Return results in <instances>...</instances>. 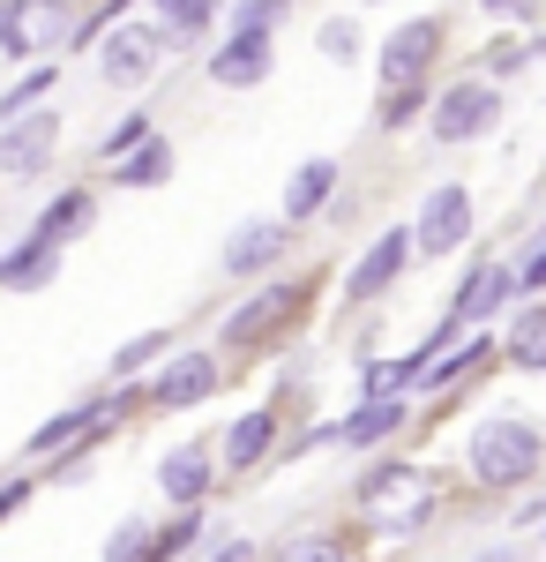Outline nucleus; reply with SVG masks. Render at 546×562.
Returning a JSON list of instances; mask_svg holds the SVG:
<instances>
[{"label":"nucleus","instance_id":"obj_1","mask_svg":"<svg viewBox=\"0 0 546 562\" xmlns=\"http://www.w3.org/2000/svg\"><path fill=\"white\" fill-rule=\"evenodd\" d=\"M442 503H450V487L412 465V458H367V473L352 480V525L360 532H382V540H420L426 525L442 518Z\"/></svg>","mask_w":546,"mask_h":562},{"label":"nucleus","instance_id":"obj_2","mask_svg":"<svg viewBox=\"0 0 546 562\" xmlns=\"http://www.w3.org/2000/svg\"><path fill=\"white\" fill-rule=\"evenodd\" d=\"M546 473V428L539 420H516V413H494L479 420L471 442H464V480L487 487V495H516Z\"/></svg>","mask_w":546,"mask_h":562},{"label":"nucleus","instance_id":"obj_3","mask_svg":"<svg viewBox=\"0 0 546 562\" xmlns=\"http://www.w3.org/2000/svg\"><path fill=\"white\" fill-rule=\"evenodd\" d=\"M307 307H315V278H270V285H254L248 301L232 307L225 323H217V352L225 360H248V352H270L277 338H293L299 323H307Z\"/></svg>","mask_w":546,"mask_h":562},{"label":"nucleus","instance_id":"obj_4","mask_svg":"<svg viewBox=\"0 0 546 562\" xmlns=\"http://www.w3.org/2000/svg\"><path fill=\"white\" fill-rule=\"evenodd\" d=\"M76 23H83V0H0V53L8 60H60L76 53Z\"/></svg>","mask_w":546,"mask_h":562},{"label":"nucleus","instance_id":"obj_5","mask_svg":"<svg viewBox=\"0 0 546 562\" xmlns=\"http://www.w3.org/2000/svg\"><path fill=\"white\" fill-rule=\"evenodd\" d=\"M502 128V83H487L479 68L471 76H450L434 113H426V143L434 150H464V143H487Z\"/></svg>","mask_w":546,"mask_h":562},{"label":"nucleus","instance_id":"obj_6","mask_svg":"<svg viewBox=\"0 0 546 562\" xmlns=\"http://www.w3.org/2000/svg\"><path fill=\"white\" fill-rule=\"evenodd\" d=\"M166 60H172V45L166 31L150 23V15H127L113 38L90 53V68H98V83L105 90H121V98H135V90H150L158 76H166Z\"/></svg>","mask_w":546,"mask_h":562},{"label":"nucleus","instance_id":"obj_7","mask_svg":"<svg viewBox=\"0 0 546 562\" xmlns=\"http://www.w3.org/2000/svg\"><path fill=\"white\" fill-rule=\"evenodd\" d=\"M412 256H420V240H412V225H382L375 240L360 248V256L344 262V278H337V293H344V307H382L397 285H405V270H412Z\"/></svg>","mask_w":546,"mask_h":562},{"label":"nucleus","instance_id":"obj_8","mask_svg":"<svg viewBox=\"0 0 546 562\" xmlns=\"http://www.w3.org/2000/svg\"><path fill=\"white\" fill-rule=\"evenodd\" d=\"M471 225H479V195H471V180H434L420 203H412V240H420L426 262L471 248Z\"/></svg>","mask_w":546,"mask_h":562},{"label":"nucleus","instance_id":"obj_9","mask_svg":"<svg viewBox=\"0 0 546 562\" xmlns=\"http://www.w3.org/2000/svg\"><path fill=\"white\" fill-rule=\"evenodd\" d=\"M232 375H240V368H225L217 346H180L143 390H150V413H195V405H211Z\"/></svg>","mask_w":546,"mask_h":562},{"label":"nucleus","instance_id":"obj_10","mask_svg":"<svg viewBox=\"0 0 546 562\" xmlns=\"http://www.w3.org/2000/svg\"><path fill=\"white\" fill-rule=\"evenodd\" d=\"M516 307H524L516 262H502V256H471V270L457 278V293H450V315H457L464 330H502Z\"/></svg>","mask_w":546,"mask_h":562},{"label":"nucleus","instance_id":"obj_11","mask_svg":"<svg viewBox=\"0 0 546 562\" xmlns=\"http://www.w3.org/2000/svg\"><path fill=\"white\" fill-rule=\"evenodd\" d=\"M442 53H450V15H412V23H397V31L382 38V53H375V76H382V90L434 83Z\"/></svg>","mask_w":546,"mask_h":562},{"label":"nucleus","instance_id":"obj_12","mask_svg":"<svg viewBox=\"0 0 546 562\" xmlns=\"http://www.w3.org/2000/svg\"><path fill=\"white\" fill-rule=\"evenodd\" d=\"M293 248H299V233L285 225V217H248V225H232L217 270H225L232 285H270V278H285Z\"/></svg>","mask_w":546,"mask_h":562},{"label":"nucleus","instance_id":"obj_13","mask_svg":"<svg viewBox=\"0 0 546 562\" xmlns=\"http://www.w3.org/2000/svg\"><path fill=\"white\" fill-rule=\"evenodd\" d=\"M225 487V465H217V435H187L158 458V495L166 510H211V495Z\"/></svg>","mask_w":546,"mask_h":562},{"label":"nucleus","instance_id":"obj_14","mask_svg":"<svg viewBox=\"0 0 546 562\" xmlns=\"http://www.w3.org/2000/svg\"><path fill=\"white\" fill-rule=\"evenodd\" d=\"M285 405H248V413H232V428H217V465L225 480H248L262 465H277V450H285Z\"/></svg>","mask_w":546,"mask_h":562},{"label":"nucleus","instance_id":"obj_15","mask_svg":"<svg viewBox=\"0 0 546 562\" xmlns=\"http://www.w3.org/2000/svg\"><path fill=\"white\" fill-rule=\"evenodd\" d=\"M60 158V105H38L23 121H0V173L8 180H38Z\"/></svg>","mask_w":546,"mask_h":562},{"label":"nucleus","instance_id":"obj_16","mask_svg":"<svg viewBox=\"0 0 546 562\" xmlns=\"http://www.w3.org/2000/svg\"><path fill=\"white\" fill-rule=\"evenodd\" d=\"M277 68V38L270 31H225V38L203 53V76L217 90H262Z\"/></svg>","mask_w":546,"mask_h":562},{"label":"nucleus","instance_id":"obj_17","mask_svg":"<svg viewBox=\"0 0 546 562\" xmlns=\"http://www.w3.org/2000/svg\"><path fill=\"white\" fill-rule=\"evenodd\" d=\"M502 368V330H471L457 352H442V360H426V383L420 397H434V405H450V397H464L471 383H487Z\"/></svg>","mask_w":546,"mask_h":562},{"label":"nucleus","instance_id":"obj_18","mask_svg":"<svg viewBox=\"0 0 546 562\" xmlns=\"http://www.w3.org/2000/svg\"><path fill=\"white\" fill-rule=\"evenodd\" d=\"M405 428H412V397H382V405L352 397V413L337 420V450H352V458H389V450L405 442Z\"/></svg>","mask_w":546,"mask_h":562},{"label":"nucleus","instance_id":"obj_19","mask_svg":"<svg viewBox=\"0 0 546 562\" xmlns=\"http://www.w3.org/2000/svg\"><path fill=\"white\" fill-rule=\"evenodd\" d=\"M344 195V166L337 158H307V166H293V180H285V225L293 233H307V225H322L330 217V203Z\"/></svg>","mask_w":546,"mask_h":562},{"label":"nucleus","instance_id":"obj_20","mask_svg":"<svg viewBox=\"0 0 546 562\" xmlns=\"http://www.w3.org/2000/svg\"><path fill=\"white\" fill-rule=\"evenodd\" d=\"M225 8L232 0H150V23L166 31L172 53H195V45L225 38Z\"/></svg>","mask_w":546,"mask_h":562},{"label":"nucleus","instance_id":"obj_21","mask_svg":"<svg viewBox=\"0 0 546 562\" xmlns=\"http://www.w3.org/2000/svg\"><path fill=\"white\" fill-rule=\"evenodd\" d=\"M426 383V352H375V360H360V375H352V397H367V405H382V397H420Z\"/></svg>","mask_w":546,"mask_h":562},{"label":"nucleus","instance_id":"obj_22","mask_svg":"<svg viewBox=\"0 0 546 562\" xmlns=\"http://www.w3.org/2000/svg\"><path fill=\"white\" fill-rule=\"evenodd\" d=\"M90 225H98V188H53V195H45V211L31 217V233H38V240H53V248L83 240Z\"/></svg>","mask_w":546,"mask_h":562},{"label":"nucleus","instance_id":"obj_23","mask_svg":"<svg viewBox=\"0 0 546 562\" xmlns=\"http://www.w3.org/2000/svg\"><path fill=\"white\" fill-rule=\"evenodd\" d=\"M270 562H360V525H299L270 548Z\"/></svg>","mask_w":546,"mask_h":562},{"label":"nucleus","instance_id":"obj_24","mask_svg":"<svg viewBox=\"0 0 546 562\" xmlns=\"http://www.w3.org/2000/svg\"><path fill=\"white\" fill-rule=\"evenodd\" d=\"M60 278V248L38 240V233H23L15 248H0V293H45Z\"/></svg>","mask_w":546,"mask_h":562},{"label":"nucleus","instance_id":"obj_25","mask_svg":"<svg viewBox=\"0 0 546 562\" xmlns=\"http://www.w3.org/2000/svg\"><path fill=\"white\" fill-rule=\"evenodd\" d=\"M502 368H516V375H546V301H524L502 323Z\"/></svg>","mask_w":546,"mask_h":562},{"label":"nucleus","instance_id":"obj_26","mask_svg":"<svg viewBox=\"0 0 546 562\" xmlns=\"http://www.w3.org/2000/svg\"><path fill=\"white\" fill-rule=\"evenodd\" d=\"M434 98H442V83H405V90H382V98H375V135H412V128H426Z\"/></svg>","mask_w":546,"mask_h":562},{"label":"nucleus","instance_id":"obj_27","mask_svg":"<svg viewBox=\"0 0 546 562\" xmlns=\"http://www.w3.org/2000/svg\"><path fill=\"white\" fill-rule=\"evenodd\" d=\"M172 330H135V338H127L121 352H113V368H105V383H150V375H158V368H166L172 360Z\"/></svg>","mask_w":546,"mask_h":562},{"label":"nucleus","instance_id":"obj_28","mask_svg":"<svg viewBox=\"0 0 546 562\" xmlns=\"http://www.w3.org/2000/svg\"><path fill=\"white\" fill-rule=\"evenodd\" d=\"M53 90H60V60H31L15 83L0 90V121H23V113H38L53 105Z\"/></svg>","mask_w":546,"mask_h":562},{"label":"nucleus","instance_id":"obj_29","mask_svg":"<svg viewBox=\"0 0 546 562\" xmlns=\"http://www.w3.org/2000/svg\"><path fill=\"white\" fill-rule=\"evenodd\" d=\"M203 532H211V510H166V525H158V540H150L143 562H187Z\"/></svg>","mask_w":546,"mask_h":562},{"label":"nucleus","instance_id":"obj_30","mask_svg":"<svg viewBox=\"0 0 546 562\" xmlns=\"http://www.w3.org/2000/svg\"><path fill=\"white\" fill-rule=\"evenodd\" d=\"M360 45H367V31H360V15H352V8H330V15L315 23V53H322L330 68H352V60H360Z\"/></svg>","mask_w":546,"mask_h":562},{"label":"nucleus","instance_id":"obj_31","mask_svg":"<svg viewBox=\"0 0 546 562\" xmlns=\"http://www.w3.org/2000/svg\"><path fill=\"white\" fill-rule=\"evenodd\" d=\"M166 180H172V135H150L135 158L113 166V188H166Z\"/></svg>","mask_w":546,"mask_h":562},{"label":"nucleus","instance_id":"obj_32","mask_svg":"<svg viewBox=\"0 0 546 562\" xmlns=\"http://www.w3.org/2000/svg\"><path fill=\"white\" fill-rule=\"evenodd\" d=\"M150 135H166L158 121H150V113H121L113 128L98 135V166H121V158H135V150H143Z\"/></svg>","mask_w":546,"mask_h":562},{"label":"nucleus","instance_id":"obj_33","mask_svg":"<svg viewBox=\"0 0 546 562\" xmlns=\"http://www.w3.org/2000/svg\"><path fill=\"white\" fill-rule=\"evenodd\" d=\"M127 8H135V0H83V23H76V53H98V45H105V38H113V31L127 23Z\"/></svg>","mask_w":546,"mask_h":562},{"label":"nucleus","instance_id":"obj_34","mask_svg":"<svg viewBox=\"0 0 546 562\" xmlns=\"http://www.w3.org/2000/svg\"><path fill=\"white\" fill-rule=\"evenodd\" d=\"M150 540H158V525H150V518H121L113 532H105V555H98V562H143V555H150Z\"/></svg>","mask_w":546,"mask_h":562},{"label":"nucleus","instance_id":"obj_35","mask_svg":"<svg viewBox=\"0 0 546 562\" xmlns=\"http://www.w3.org/2000/svg\"><path fill=\"white\" fill-rule=\"evenodd\" d=\"M315 450H337V420H299L285 435V450H277V465H307Z\"/></svg>","mask_w":546,"mask_h":562},{"label":"nucleus","instance_id":"obj_36","mask_svg":"<svg viewBox=\"0 0 546 562\" xmlns=\"http://www.w3.org/2000/svg\"><path fill=\"white\" fill-rule=\"evenodd\" d=\"M285 8H293V0H232V8H225V31H270V38H277Z\"/></svg>","mask_w":546,"mask_h":562},{"label":"nucleus","instance_id":"obj_37","mask_svg":"<svg viewBox=\"0 0 546 562\" xmlns=\"http://www.w3.org/2000/svg\"><path fill=\"white\" fill-rule=\"evenodd\" d=\"M38 487H45V473H38V465H23V473H8V480H0V525H8V518H23Z\"/></svg>","mask_w":546,"mask_h":562},{"label":"nucleus","instance_id":"obj_38","mask_svg":"<svg viewBox=\"0 0 546 562\" xmlns=\"http://www.w3.org/2000/svg\"><path fill=\"white\" fill-rule=\"evenodd\" d=\"M479 15L487 23H509V31H532L546 15V0H479Z\"/></svg>","mask_w":546,"mask_h":562},{"label":"nucleus","instance_id":"obj_39","mask_svg":"<svg viewBox=\"0 0 546 562\" xmlns=\"http://www.w3.org/2000/svg\"><path fill=\"white\" fill-rule=\"evenodd\" d=\"M516 285H524V301H546V240H532L516 256Z\"/></svg>","mask_w":546,"mask_h":562},{"label":"nucleus","instance_id":"obj_40","mask_svg":"<svg viewBox=\"0 0 546 562\" xmlns=\"http://www.w3.org/2000/svg\"><path fill=\"white\" fill-rule=\"evenodd\" d=\"M509 518H516V532H546V495L532 487V495H516L509 503Z\"/></svg>","mask_w":546,"mask_h":562},{"label":"nucleus","instance_id":"obj_41","mask_svg":"<svg viewBox=\"0 0 546 562\" xmlns=\"http://www.w3.org/2000/svg\"><path fill=\"white\" fill-rule=\"evenodd\" d=\"M203 562H270V548H254V540H217Z\"/></svg>","mask_w":546,"mask_h":562},{"label":"nucleus","instance_id":"obj_42","mask_svg":"<svg viewBox=\"0 0 546 562\" xmlns=\"http://www.w3.org/2000/svg\"><path fill=\"white\" fill-rule=\"evenodd\" d=\"M539 548H524V540H494V548H471V562H532Z\"/></svg>","mask_w":546,"mask_h":562},{"label":"nucleus","instance_id":"obj_43","mask_svg":"<svg viewBox=\"0 0 546 562\" xmlns=\"http://www.w3.org/2000/svg\"><path fill=\"white\" fill-rule=\"evenodd\" d=\"M352 217H360V188H344V195L330 203V217H322V225H352Z\"/></svg>","mask_w":546,"mask_h":562},{"label":"nucleus","instance_id":"obj_44","mask_svg":"<svg viewBox=\"0 0 546 562\" xmlns=\"http://www.w3.org/2000/svg\"><path fill=\"white\" fill-rule=\"evenodd\" d=\"M352 8H382V0H352Z\"/></svg>","mask_w":546,"mask_h":562},{"label":"nucleus","instance_id":"obj_45","mask_svg":"<svg viewBox=\"0 0 546 562\" xmlns=\"http://www.w3.org/2000/svg\"><path fill=\"white\" fill-rule=\"evenodd\" d=\"M539 540H546V532H539Z\"/></svg>","mask_w":546,"mask_h":562}]
</instances>
